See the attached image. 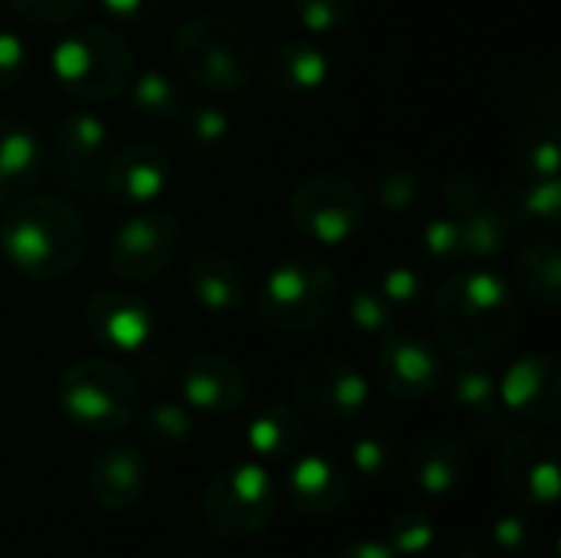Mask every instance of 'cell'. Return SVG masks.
Returning a JSON list of instances; mask_svg holds the SVG:
<instances>
[{
    "label": "cell",
    "mask_w": 561,
    "mask_h": 558,
    "mask_svg": "<svg viewBox=\"0 0 561 558\" xmlns=\"http://www.w3.org/2000/svg\"><path fill=\"white\" fill-rule=\"evenodd\" d=\"M519 326V306L506 280L490 270H463L434 296V329L460 362L496 355Z\"/></svg>",
    "instance_id": "obj_1"
},
{
    "label": "cell",
    "mask_w": 561,
    "mask_h": 558,
    "mask_svg": "<svg viewBox=\"0 0 561 558\" xmlns=\"http://www.w3.org/2000/svg\"><path fill=\"white\" fill-rule=\"evenodd\" d=\"M89 247L82 214L56 194H26L0 227V250L30 280L49 283L72 273Z\"/></svg>",
    "instance_id": "obj_2"
},
{
    "label": "cell",
    "mask_w": 561,
    "mask_h": 558,
    "mask_svg": "<svg viewBox=\"0 0 561 558\" xmlns=\"http://www.w3.org/2000/svg\"><path fill=\"white\" fill-rule=\"evenodd\" d=\"M56 86L82 102H102L128 89L135 56L128 39L108 26H79L59 36L49 56Z\"/></svg>",
    "instance_id": "obj_3"
},
{
    "label": "cell",
    "mask_w": 561,
    "mask_h": 558,
    "mask_svg": "<svg viewBox=\"0 0 561 558\" xmlns=\"http://www.w3.org/2000/svg\"><path fill=\"white\" fill-rule=\"evenodd\" d=\"M59 411L89 434H115L135 424L141 388L108 358H76L59 378Z\"/></svg>",
    "instance_id": "obj_4"
},
{
    "label": "cell",
    "mask_w": 561,
    "mask_h": 558,
    "mask_svg": "<svg viewBox=\"0 0 561 558\" xmlns=\"http://www.w3.org/2000/svg\"><path fill=\"white\" fill-rule=\"evenodd\" d=\"M335 306L339 280L312 257L283 260L253 299L256 316L279 332H312L335 316Z\"/></svg>",
    "instance_id": "obj_5"
},
{
    "label": "cell",
    "mask_w": 561,
    "mask_h": 558,
    "mask_svg": "<svg viewBox=\"0 0 561 558\" xmlns=\"http://www.w3.org/2000/svg\"><path fill=\"white\" fill-rule=\"evenodd\" d=\"M174 62L187 79L214 92H237L253 79L256 46L224 16H194L174 33Z\"/></svg>",
    "instance_id": "obj_6"
},
{
    "label": "cell",
    "mask_w": 561,
    "mask_h": 558,
    "mask_svg": "<svg viewBox=\"0 0 561 558\" xmlns=\"http://www.w3.org/2000/svg\"><path fill=\"white\" fill-rule=\"evenodd\" d=\"M201 516L207 529L227 543L260 536L276 516V480L263 464H233L220 470L204 497Z\"/></svg>",
    "instance_id": "obj_7"
},
{
    "label": "cell",
    "mask_w": 561,
    "mask_h": 558,
    "mask_svg": "<svg viewBox=\"0 0 561 558\" xmlns=\"http://www.w3.org/2000/svg\"><path fill=\"white\" fill-rule=\"evenodd\" d=\"M289 210L296 227L325 247H339L348 243L368 217V201L362 194V187L342 174H316L306 178L293 197H289Z\"/></svg>",
    "instance_id": "obj_8"
},
{
    "label": "cell",
    "mask_w": 561,
    "mask_h": 558,
    "mask_svg": "<svg viewBox=\"0 0 561 558\" xmlns=\"http://www.w3.org/2000/svg\"><path fill=\"white\" fill-rule=\"evenodd\" d=\"M293 391L299 411L329 424H352L365 414L371 388L358 368L342 358L319 355L296 368Z\"/></svg>",
    "instance_id": "obj_9"
},
{
    "label": "cell",
    "mask_w": 561,
    "mask_h": 558,
    "mask_svg": "<svg viewBox=\"0 0 561 558\" xmlns=\"http://www.w3.org/2000/svg\"><path fill=\"white\" fill-rule=\"evenodd\" d=\"M178 247V220L164 210H141L115 230L108 243V266L128 283H148L174 263Z\"/></svg>",
    "instance_id": "obj_10"
},
{
    "label": "cell",
    "mask_w": 561,
    "mask_h": 558,
    "mask_svg": "<svg viewBox=\"0 0 561 558\" xmlns=\"http://www.w3.org/2000/svg\"><path fill=\"white\" fill-rule=\"evenodd\" d=\"M559 441L546 431L510 434L500 454V474L506 490L529 510H546L559 500Z\"/></svg>",
    "instance_id": "obj_11"
},
{
    "label": "cell",
    "mask_w": 561,
    "mask_h": 558,
    "mask_svg": "<svg viewBox=\"0 0 561 558\" xmlns=\"http://www.w3.org/2000/svg\"><path fill=\"white\" fill-rule=\"evenodd\" d=\"M108 158V128L92 112H69L56 125V178L72 191L102 187Z\"/></svg>",
    "instance_id": "obj_12"
},
{
    "label": "cell",
    "mask_w": 561,
    "mask_h": 558,
    "mask_svg": "<svg viewBox=\"0 0 561 558\" xmlns=\"http://www.w3.org/2000/svg\"><path fill=\"white\" fill-rule=\"evenodd\" d=\"M378 385L401 401H421L440 385V358L437 352L411 332H391L381 339L375 352Z\"/></svg>",
    "instance_id": "obj_13"
},
{
    "label": "cell",
    "mask_w": 561,
    "mask_h": 558,
    "mask_svg": "<svg viewBox=\"0 0 561 558\" xmlns=\"http://www.w3.org/2000/svg\"><path fill=\"white\" fill-rule=\"evenodd\" d=\"M496 388L506 414L533 424H556L561 418V372L552 355L516 358Z\"/></svg>",
    "instance_id": "obj_14"
},
{
    "label": "cell",
    "mask_w": 561,
    "mask_h": 558,
    "mask_svg": "<svg viewBox=\"0 0 561 558\" xmlns=\"http://www.w3.org/2000/svg\"><path fill=\"white\" fill-rule=\"evenodd\" d=\"M85 487L95 506L105 513H128L135 510L151 490V467L141 451L135 447H105L89 460Z\"/></svg>",
    "instance_id": "obj_15"
},
{
    "label": "cell",
    "mask_w": 561,
    "mask_h": 558,
    "mask_svg": "<svg viewBox=\"0 0 561 558\" xmlns=\"http://www.w3.org/2000/svg\"><path fill=\"white\" fill-rule=\"evenodd\" d=\"M286 493L299 513L329 520L339 516L352 500V474L329 454H306L293 460L286 474Z\"/></svg>",
    "instance_id": "obj_16"
},
{
    "label": "cell",
    "mask_w": 561,
    "mask_h": 558,
    "mask_svg": "<svg viewBox=\"0 0 561 558\" xmlns=\"http://www.w3.org/2000/svg\"><path fill=\"white\" fill-rule=\"evenodd\" d=\"M184 405L201 414H233L247 401V372L220 352H201L181 368Z\"/></svg>",
    "instance_id": "obj_17"
},
{
    "label": "cell",
    "mask_w": 561,
    "mask_h": 558,
    "mask_svg": "<svg viewBox=\"0 0 561 558\" xmlns=\"http://www.w3.org/2000/svg\"><path fill=\"white\" fill-rule=\"evenodd\" d=\"M171 181V158L151 141H135L105 158L102 187L122 204H148Z\"/></svg>",
    "instance_id": "obj_18"
},
{
    "label": "cell",
    "mask_w": 561,
    "mask_h": 558,
    "mask_svg": "<svg viewBox=\"0 0 561 558\" xmlns=\"http://www.w3.org/2000/svg\"><path fill=\"white\" fill-rule=\"evenodd\" d=\"M89 335L115 352H138L151 335V309L128 289H99L85 303Z\"/></svg>",
    "instance_id": "obj_19"
},
{
    "label": "cell",
    "mask_w": 561,
    "mask_h": 558,
    "mask_svg": "<svg viewBox=\"0 0 561 558\" xmlns=\"http://www.w3.org/2000/svg\"><path fill=\"white\" fill-rule=\"evenodd\" d=\"M467 470H470V447L450 431L424 434L408 457L411 483L427 497H450L463 483Z\"/></svg>",
    "instance_id": "obj_20"
},
{
    "label": "cell",
    "mask_w": 561,
    "mask_h": 558,
    "mask_svg": "<svg viewBox=\"0 0 561 558\" xmlns=\"http://www.w3.org/2000/svg\"><path fill=\"white\" fill-rule=\"evenodd\" d=\"M43 174V145L30 125L0 115V204L26 197Z\"/></svg>",
    "instance_id": "obj_21"
},
{
    "label": "cell",
    "mask_w": 561,
    "mask_h": 558,
    "mask_svg": "<svg viewBox=\"0 0 561 558\" xmlns=\"http://www.w3.org/2000/svg\"><path fill=\"white\" fill-rule=\"evenodd\" d=\"M187 283H191L194 299L210 312H233L237 306H243V299L250 293L243 266L220 250H204L191 263Z\"/></svg>",
    "instance_id": "obj_22"
},
{
    "label": "cell",
    "mask_w": 561,
    "mask_h": 558,
    "mask_svg": "<svg viewBox=\"0 0 561 558\" xmlns=\"http://www.w3.org/2000/svg\"><path fill=\"white\" fill-rule=\"evenodd\" d=\"M450 398L467 411L473 431L483 441H496L506 434V408L500 401L496 378L486 368H460L450 382Z\"/></svg>",
    "instance_id": "obj_23"
},
{
    "label": "cell",
    "mask_w": 561,
    "mask_h": 558,
    "mask_svg": "<svg viewBox=\"0 0 561 558\" xmlns=\"http://www.w3.org/2000/svg\"><path fill=\"white\" fill-rule=\"evenodd\" d=\"M306 437L302 418L293 405H266L263 411L253 414L247 424V444L260 460H286L299 451Z\"/></svg>",
    "instance_id": "obj_24"
},
{
    "label": "cell",
    "mask_w": 561,
    "mask_h": 558,
    "mask_svg": "<svg viewBox=\"0 0 561 558\" xmlns=\"http://www.w3.org/2000/svg\"><path fill=\"white\" fill-rule=\"evenodd\" d=\"M266 72L283 92H312L329 79V59L322 49L302 39H283L273 46Z\"/></svg>",
    "instance_id": "obj_25"
},
{
    "label": "cell",
    "mask_w": 561,
    "mask_h": 558,
    "mask_svg": "<svg viewBox=\"0 0 561 558\" xmlns=\"http://www.w3.org/2000/svg\"><path fill=\"white\" fill-rule=\"evenodd\" d=\"M131 86V105L141 118H151V122H178L187 109V92L178 79L158 72V69H148L141 72Z\"/></svg>",
    "instance_id": "obj_26"
},
{
    "label": "cell",
    "mask_w": 561,
    "mask_h": 558,
    "mask_svg": "<svg viewBox=\"0 0 561 558\" xmlns=\"http://www.w3.org/2000/svg\"><path fill=\"white\" fill-rule=\"evenodd\" d=\"M516 276L523 283V289L546 303L556 306L559 303V280H561V253L552 240H539L519 250L516 257Z\"/></svg>",
    "instance_id": "obj_27"
},
{
    "label": "cell",
    "mask_w": 561,
    "mask_h": 558,
    "mask_svg": "<svg viewBox=\"0 0 561 558\" xmlns=\"http://www.w3.org/2000/svg\"><path fill=\"white\" fill-rule=\"evenodd\" d=\"M135 421H138L145 441L158 451H181L194 434L191 411H187V405H178V401H154V405L141 408Z\"/></svg>",
    "instance_id": "obj_28"
},
{
    "label": "cell",
    "mask_w": 561,
    "mask_h": 558,
    "mask_svg": "<svg viewBox=\"0 0 561 558\" xmlns=\"http://www.w3.org/2000/svg\"><path fill=\"white\" fill-rule=\"evenodd\" d=\"M434 543H437V526L424 513H398L388 523V546L398 558L424 556Z\"/></svg>",
    "instance_id": "obj_29"
},
{
    "label": "cell",
    "mask_w": 561,
    "mask_h": 558,
    "mask_svg": "<svg viewBox=\"0 0 561 558\" xmlns=\"http://www.w3.org/2000/svg\"><path fill=\"white\" fill-rule=\"evenodd\" d=\"M352 470L368 483L388 480V474L394 470V444H391V437L381 434V431L362 434L352 444Z\"/></svg>",
    "instance_id": "obj_30"
},
{
    "label": "cell",
    "mask_w": 561,
    "mask_h": 558,
    "mask_svg": "<svg viewBox=\"0 0 561 558\" xmlns=\"http://www.w3.org/2000/svg\"><path fill=\"white\" fill-rule=\"evenodd\" d=\"M519 164H523L526 174H533V181L536 178H556V171H559V138H556V125L526 132L519 138Z\"/></svg>",
    "instance_id": "obj_31"
},
{
    "label": "cell",
    "mask_w": 561,
    "mask_h": 558,
    "mask_svg": "<svg viewBox=\"0 0 561 558\" xmlns=\"http://www.w3.org/2000/svg\"><path fill=\"white\" fill-rule=\"evenodd\" d=\"M289 7L309 33H335L355 13V0H289Z\"/></svg>",
    "instance_id": "obj_32"
},
{
    "label": "cell",
    "mask_w": 561,
    "mask_h": 558,
    "mask_svg": "<svg viewBox=\"0 0 561 558\" xmlns=\"http://www.w3.org/2000/svg\"><path fill=\"white\" fill-rule=\"evenodd\" d=\"M421 181L408 164H388L375 174V194L388 210H408L417 201Z\"/></svg>",
    "instance_id": "obj_33"
},
{
    "label": "cell",
    "mask_w": 561,
    "mask_h": 558,
    "mask_svg": "<svg viewBox=\"0 0 561 558\" xmlns=\"http://www.w3.org/2000/svg\"><path fill=\"white\" fill-rule=\"evenodd\" d=\"M181 128H184V138L197 148H214L227 138V115L217 109V105H187L184 115H181Z\"/></svg>",
    "instance_id": "obj_34"
},
{
    "label": "cell",
    "mask_w": 561,
    "mask_h": 558,
    "mask_svg": "<svg viewBox=\"0 0 561 558\" xmlns=\"http://www.w3.org/2000/svg\"><path fill=\"white\" fill-rule=\"evenodd\" d=\"M10 7L23 23L49 30V26L69 23L79 13L82 0H10Z\"/></svg>",
    "instance_id": "obj_35"
},
{
    "label": "cell",
    "mask_w": 561,
    "mask_h": 558,
    "mask_svg": "<svg viewBox=\"0 0 561 558\" xmlns=\"http://www.w3.org/2000/svg\"><path fill=\"white\" fill-rule=\"evenodd\" d=\"M352 322L362 332H385L391 326V303L378 286H362L352 299Z\"/></svg>",
    "instance_id": "obj_36"
},
{
    "label": "cell",
    "mask_w": 561,
    "mask_h": 558,
    "mask_svg": "<svg viewBox=\"0 0 561 558\" xmlns=\"http://www.w3.org/2000/svg\"><path fill=\"white\" fill-rule=\"evenodd\" d=\"M493 543L500 553H510V556H519L533 546L536 539V523L529 520V513H503L496 523H493Z\"/></svg>",
    "instance_id": "obj_37"
},
{
    "label": "cell",
    "mask_w": 561,
    "mask_h": 558,
    "mask_svg": "<svg viewBox=\"0 0 561 558\" xmlns=\"http://www.w3.org/2000/svg\"><path fill=\"white\" fill-rule=\"evenodd\" d=\"M424 250L437 263H454L457 257H463V247H460V220H450V217L431 220L427 230H424Z\"/></svg>",
    "instance_id": "obj_38"
},
{
    "label": "cell",
    "mask_w": 561,
    "mask_h": 558,
    "mask_svg": "<svg viewBox=\"0 0 561 558\" xmlns=\"http://www.w3.org/2000/svg\"><path fill=\"white\" fill-rule=\"evenodd\" d=\"M559 181L556 178H536L529 184V191L516 201L523 217H542V220H556L559 217Z\"/></svg>",
    "instance_id": "obj_39"
},
{
    "label": "cell",
    "mask_w": 561,
    "mask_h": 558,
    "mask_svg": "<svg viewBox=\"0 0 561 558\" xmlns=\"http://www.w3.org/2000/svg\"><path fill=\"white\" fill-rule=\"evenodd\" d=\"M375 286L381 289V296H385L391 306H411V303L421 296V276H417L414 270H408V266L388 270Z\"/></svg>",
    "instance_id": "obj_40"
},
{
    "label": "cell",
    "mask_w": 561,
    "mask_h": 558,
    "mask_svg": "<svg viewBox=\"0 0 561 558\" xmlns=\"http://www.w3.org/2000/svg\"><path fill=\"white\" fill-rule=\"evenodd\" d=\"M23 66H26V49H23L20 36H13L10 30L0 26V92L10 89L23 76Z\"/></svg>",
    "instance_id": "obj_41"
},
{
    "label": "cell",
    "mask_w": 561,
    "mask_h": 558,
    "mask_svg": "<svg viewBox=\"0 0 561 558\" xmlns=\"http://www.w3.org/2000/svg\"><path fill=\"white\" fill-rule=\"evenodd\" d=\"M447 201H450V207L463 217V214H470L473 207L483 204V191H480L467 174H457V178H450V184H447Z\"/></svg>",
    "instance_id": "obj_42"
},
{
    "label": "cell",
    "mask_w": 561,
    "mask_h": 558,
    "mask_svg": "<svg viewBox=\"0 0 561 558\" xmlns=\"http://www.w3.org/2000/svg\"><path fill=\"white\" fill-rule=\"evenodd\" d=\"M99 7L115 20L135 23V20H145L148 13H154L158 0H99Z\"/></svg>",
    "instance_id": "obj_43"
},
{
    "label": "cell",
    "mask_w": 561,
    "mask_h": 558,
    "mask_svg": "<svg viewBox=\"0 0 561 558\" xmlns=\"http://www.w3.org/2000/svg\"><path fill=\"white\" fill-rule=\"evenodd\" d=\"M329 558H398L391 553L388 543H378V539H355V543H345L339 546Z\"/></svg>",
    "instance_id": "obj_44"
},
{
    "label": "cell",
    "mask_w": 561,
    "mask_h": 558,
    "mask_svg": "<svg viewBox=\"0 0 561 558\" xmlns=\"http://www.w3.org/2000/svg\"><path fill=\"white\" fill-rule=\"evenodd\" d=\"M444 558H486V556H483V549H480L477 543H460V546H454V549H450Z\"/></svg>",
    "instance_id": "obj_45"
},
{
    "label": "cell",
    "mask_w": 561,
    "mask_h": 558,
    "mask_svg": "<svg viewBox=\"0 0 561 558\" xmlns=\"http://www.w3.org/2000/svg\"><path fill=\"white\" fill-rule=\"evenodd\" d=\"M187 558H210V556H187Z\"/></svg>",
    "instance_id": "obj_46"
}]
</instances>
